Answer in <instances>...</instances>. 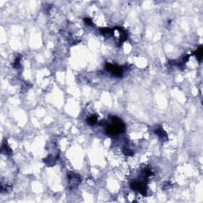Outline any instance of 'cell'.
Segmentation results:
<instances>
[{
	"label": "cell",
	"instance_id": "cell-1",
	"mask_svg": "<svg viewBox=\"0 0 203 203\" xmlns=\"http://www.w3.org/2000/svg\"><path fill=\"white\" fill-rule=\"evenodd\" d=\"M125 130V125L121 119L117 117H113L111 120V123L106 128V133L110 136H117L120 133H123Z\"/></svg>",
	"mask_w": 203,
	"mask_h": 203
},
{
	"label": "cell",
	"instance_id": "cell-2",
	"mask_svg": "<svg viewBox=\"0 0 203 203\" xmlns=\"http://www.w3.org/2000/svg\"><path fill=\"white\" fill-rule=\"evenodd\" d=\"M106 69L115 77H121L124 73V68L122 67L113 64H110V63L106 64Z\"/></svg>",
	"mask_w": 203,
	"mask_h": 203
},
{
	"label": "cell",
	"instance_id": "cell-3",
	"mask_svg": "<svg viewBox=\"0 0 203 203\" xmlns=\"http://www.w3.org/2000/svg\"><path fill=\"white\" fill-rule=\"evenodd\" d=\"M68 177L71 189L76 188L81 182V178L79 177V175L76 173H74V172H69L68 174Z\"/></svg>",
	"mask_w": 203,
	"mask_h": 203
},
{
	"label": "cell",
	"instance_id": "cell-4",
	"mask_svg": "<svg viewBox=\"0 0 203 203\" xmlns=\"http://www.w3.org/2000/svg\"><path fill=\"white\" fill-rule=\"evenodd\" d=\"M130 186H131L132 189L136 190V191L139 192L142 195H146V185L144 183L139 182V181H135V182H133V183L130 184Z\"/></svg>",
	"mask_w": 203,
	"mask_h": 203
},
{
	"label": "cell",
	"instance_id": "cell-5",
	"mask_svg": "<svg viewBox=\"0 0 203 203\" xmlns=\"http://www.w3.org/2000/svg\"><path fill=\"white\" fill-rule=\"evenodd\" d=\"M154 132L156 135L158 136L159 138L162 140V141H167V135L166 132L164 131V129L161 126H157L156 129H155Z\"/></svg>",
	"mask_w": 203,
	"mask_h": 203
},
{
	"label": "cell",
	"instance_id": "cell-6",
	"mask_svg": "<svg viewBox=\"0 0 203 203\" xmlns=\"http://www.w3.org/2000/svg\"><path fill=\"white\" fill-rule=\"evenodd\" d=\"M99 31H100L101 34L104 35L106 37H110V36H111L113 34V29H110L107 28L100 29Z\"/></svg>",
	"mask_w": 203,
	"mask_h": 203
},
{
	"label": "cell",
	"instance_id": "cell-7",
	"mask_svg": "<svg viewBox=\"0 0 203 203\" xmlns=\"http://www.w3.org/2000/svg\"><path fill=\"white\" fill-rule=\"evenodd\" d=\"M97 121H98V118H97V116L95 115L90 116V117L87 119V122H88V124L90 125H95L96 123H97Z\"/></svg>",
	"mask_w": 203,
	"mask_h": 203
},
{
	"label": "cell",
	"instance_id": "cell-8",
	"mask_svg": "<svg viewBox=\"0 0 203 203\" xmlns=\"http://www.w3.org/2000/svg\"><path fill=\"white\" fill-rule=\"evenodd\" d=\"M202 54H203L202 47L200 46V47L196 50V52H195V56H196V58H197V60H198V61H200V62L202 61Z\"/></svg>",
	"mask_w": 203,
	"mask_h": 203
},
{
	"label": "cell",
	"instance_id": "cell-9",
	"mask_svg": "<svg viewBox=\"0 0 203 203\" xmlns=\"http://www.w3.org/2000/svg\"><path fill=\"white\" fill-rule=\"evenodd\" d=\"M123 152L127 155H131L133 154V152L130 149L129 147H125L124 148H123Z\"/></svg>",
	"mask_w": 203,
	"mask_h": 203
},
{
	"label": "cell",
	"instance_id": "cell-10",
	"mask_svg": "<svg viewBox=\"0 0 203 203\" xmlns=\"http://www.w3.org/2000/svg\"><path fill=\"white\" fill-rule=\"evenodd\" d=\"M85 22L87 23L88 25H93L92 21H91V19H90V18H85Z\"/></svg>",
	"mask_w": 203,
	"mask_h": 203
}]
</instances>
